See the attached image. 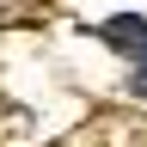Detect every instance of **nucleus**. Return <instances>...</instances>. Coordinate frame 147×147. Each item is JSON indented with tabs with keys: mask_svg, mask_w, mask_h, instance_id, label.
<instances>
[{
	"mask_svg": "<svg viewBox=\"0 0 147 147\" xmlns=\"http://www.w3.org/2000/svg\"><path fill=\"white\" fill-rule=\"evenodd\" d=\"M104 43H117L123 55H135V61H141V55H147V18H135V12H117V18L104 25Z\"/></svg>",
	"mask_w": 147,
	"mask_h": 147,
	"instance_id": "nucleus-1",
	"label": "nucleus"
},
{
	"mask_svg": "<svg viewBox=\"0 0 147 147\" xmlns=\"http://www.w3.org/2000/svg\"><path fill=\"white\" fill-rule=\"evenodd\" d=\"M135 92H141V98H147V74H135Z\"/></svg>",
	"mask_w": 147,
	"mask_h": 147,
	"instance_id": "nucleus-2",
	"label": "nucleus"
}]
</instances>
